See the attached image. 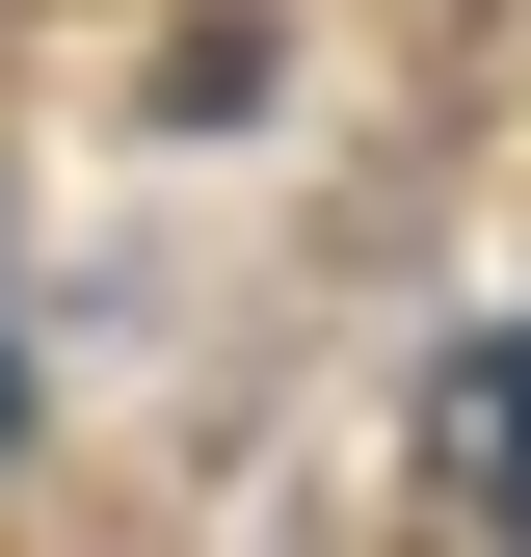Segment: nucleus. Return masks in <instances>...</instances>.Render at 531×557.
I'll return each instance as SVG.
<instances>
[{
	"instance_id": "1",
	"label": "nucleus",
	"mask_w": 531,
	"mask_h": 557,
	"mask_svg": "<svg viewBox=\"0 0 531 557\" xmlns=\"http://www.w3.org/2000/svg\"><path fill=\"white\" fill-rule=\"evenodd\" d=\"M425 505L452 531H531V345H452L425 372Z\"/></svg>"
}]
</instances>
